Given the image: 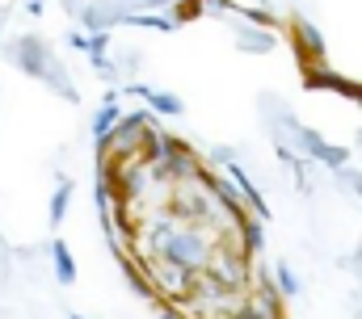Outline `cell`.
Instances as JSON below:
<instances>
[{"instance_id":"cell-1","label":"cell","mask_w":362,"mask_h":319,"mask_svg":"<svg viewBox=\"0 0 362 319\" xmlns=\"http://www.w3.org/2000/svg\"><path fill=\"white\" fill-rule=\"evenodd\" d=\"M97 189L114 252L169 319H286L257 215L232 181L148 114L97 148Z\"/></svg>"}]
</instances>
